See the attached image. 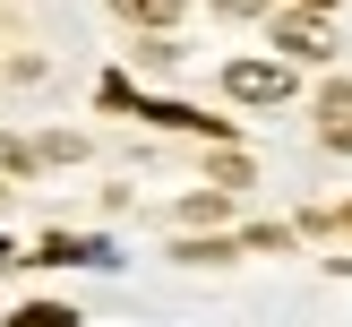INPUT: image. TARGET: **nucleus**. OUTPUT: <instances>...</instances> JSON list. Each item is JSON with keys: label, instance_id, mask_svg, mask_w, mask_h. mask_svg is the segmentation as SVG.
<instances>
[{"label": "nucleus", "instance_id": "1", "mask_svg": "<svg viewBox=\"0 0 352 327\" xmlns=\"http://www.w3.org/2000/svg\"><path fill=\"white\" fill-rule=\"evenodd\" d=\"M223 95L232 103H292V69L284 61H232L223 69Z\"/></svg>", "mask_w": 352, "mask_h": 327}, {"label": "nucleus", "instance_id": "2", "mask_svg": "<svg viewBox=\"0 0 352 327\" xmlns=\"http://www.w3.org/2000/svg\"><path fill=\"white\" fill-rule=\"evenodd\" d=\"M34 258H43V267H86V258H112V250H103V241H78V233H52Z\"/></svg>", "mask_w": 352, "mask_h": 327}, {"label": "nucleus", "instance_id": "3", "mask_svg": "<svg viewBox=\"0 0 352 327\" xmlns=\"http://www.w3.org/2000/svg\"><path fill=\"white\" fill-rule=\"evenodd\" d=\"M275 43H284L292 61H327V34L309 26V17H284V26H275Z\"/></svg>", "mask_w": 352, "mask_h": 327}, {"label": "nucleus", "instance_id": "4", "mask_svg": "<svg viewBox=\"0 0 352 327\" xmlns=\"http://www.w3.org/2000/svg\"><path fill=\"white\" fill-rule=\"evenodd\" d=\"M120 17H138V26H172L181 0H120Z\"/></svg>", "mask_w": 352, "mask_h": 327}, {"label": "nucleus", "instance_id": "5", "mask_svg": "<svg viewBox=\"0 0 352 327\" xmlns=\"http://www.w3.org/2000/svg\"><path fill=\"white\" fill-rule=\"evenodd\" d=\"M17 319H26V327H69L78 310H60V302H34V310H17Z\"/></svg>", "mask_w": 352, "mask_h": 327}, {"label": "nucleus", "instance_id": "6", "mask_svg": "<svg viewBox=\"0 0 352 327\" xmlns=\"http://www.w3.org/2000/svg\"><path fill=\"white\" fill-rule=\"evenodd\" d=\"M0 172H34V147H26V138H0Z\"/></svg>", "mask_w": 352, "mask_h": 327}, {"label": "nucleus", "instance_id": "7", "mask_svg": "<svg viewBox=\"0 0 352 327\" xmlns=\"http://www.w3.org/2000/svg\"><path fill=\"white\" fill-rule=\"evenodd\" d=\"M327 147H336V155H352V103H336V120H327Z\"/></svg>", "mask_w": 352, "mask_h": 327}, {"label": "nucleus", "instance_id": "8", "mask_svg": "<svg viewBox=\"0 0 352 327\" xmlns=\"http://www.w3.org/2000/svg\"><path fill=\"white\" fill-rule=\"evenodd\" d=\"M215 9H223V17H258V0H215Z\"/></svg>", "mask_w": 352, "mask_h": 327}, {"label": "nucleus", "instance_id": "9", "mask_svg": "<svg viewBox=\"0 0 352 327\" xmlns=\"http://www.w3.org/2000/svg\"><path fill=\"white\" fill-rule=\"evenodd\" d=\"M9 258H17V250H9V241H0V267H9Z\"/></svg>", "mask_w": 352, "mask_h": 327}, {"label": "nucleus", "instance_id": "10", "mask_svg": "<svg viewBox=\"0 0 352 327\" xmlns=\"http://www.w3.org/2000/svg\"><path fill=\"white\" fill-rule=\"evenodd\" d=\"M301 9H327V0H301Z\"/></svg>", "mask_w": 352, "mask_h": 327}, {"label": "nucleus", "instance_id": "11", "mask_svg": "<svg viewBox=\"0 0 352 327\" xmlns=\"http://www.w3.org/2000/svg\"><path fill=\"white\" fill-rule=\"evenodd\" d=\"M344 224H352V207H344Z\"/></svg>", "mask_w": 352, "mask_h": 327}]
</instances>
